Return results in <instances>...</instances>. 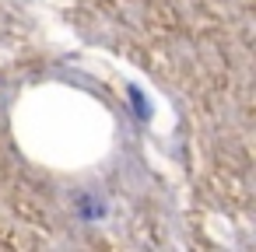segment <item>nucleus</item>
Wrapping results in <instances>:
<instances>
[{
  "mask_svg": "<svg viewBox=\"0 0 256 252\" xmlns=\"http://www.w3.org/2000/svg\"><path fill=\"white\" fill-rule=\"evenodd\" d=\"M126 95H130V102H134V109H137V119H151V102L140 95V88H137V84H130V88H126Z\"/></svg>",
  "mask_w": 256,
  "mask_h": 252,
  "instance_id": "nucleus-1",
  "label": "nucleus"
}]
</instances>
